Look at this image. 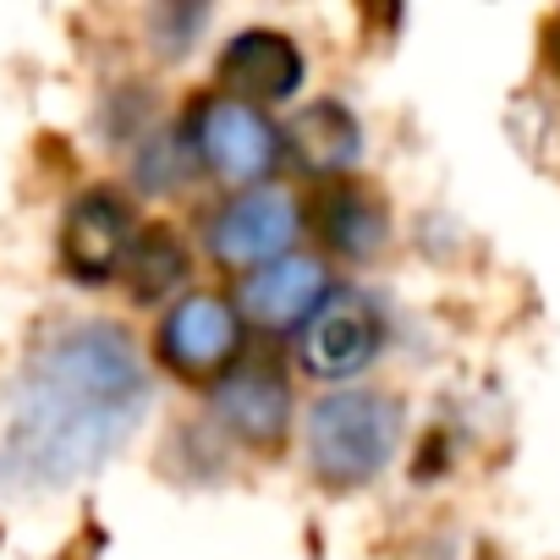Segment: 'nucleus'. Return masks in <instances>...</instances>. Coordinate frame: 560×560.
I'll return each mask as SVG.
<instances>
[{
	"mask_svg": "<svg viewBox=\"0 0 560 560\" xmlns=\"http://www.w3.org/2000/svg\"><path fill=\"white\" fill-rule=\"evenodd\" d=\"M325 236L336 253L347 258H363L385 242V209L363 192V187H336L325 198Z\"/></svg>",
	"mask_w": 560,
	"mask_h": 560,
	"instance_id": "ddd939ff",
	"label": "nucleus"
},
{
	"mask_svg": "<svg viewBox=\"0 0 560 560\" xmlns=\"http://www.w3.org/2000/svg\"><path fill=\"white\" fill-rule=\"evenodd\" d=\"M149 412V369L121 325L89 319L45 336L0 412V483L72 489L94 478Z\"/></svg>",
	"mask_w": 560,
	"mask_h": 560,
	"instance_id": "f257e3e1",
	"label": "nucleus"
},
{
	"mask_svg": "<svg viewBox=\"0 0 560 560\" xmlns=\"http://www.w3.org/2000/svg\"><path fill=\"white\" fill-rule=\"evenodd\" d=\"M138 236L132 225V203L110 187H89L72 209H67V225H61V258H67V275L89 280H110L121 269V253L127 242Z\"/></svg>",
	"mask_w": 560,
	"mask_h": 560,
	"instance_id": "423d86ee",
	"label": "nucleus"
},
{
	"mask_svg": "<svg viewBox=\"0 0 560 560\" xmlns=\"http://www.w3.org/2000/svg\"><path fill=\"white\" fill-rule=\"evenodd\" d=\"M209 412L247 445H275L292 423V385L275 363H236L214 380Z\"/></svg>",
	"mask_w": 560,
	"mask_h": 560,
	"instance_id": "0eeeda50",
	"label": "nucleus"
},
{
	"mask_svg": "<svg viewBox=\"0 0 560 560\" xmlns=\"http://www.w3.org/2000/svg\"><path fill=\"white\" fill-rule=\"evenodd\" d=\"M192 154L231 187H264V176L280 160V132L264 121L258 105H242V100L220 94V100L198 105Z\"/></svg>",
	"mask_w": 560,
	"mask_h": 560,
	"instance_id": "7ed1b4c3",
	"label": "nucleus"
},
{
	"mask_svg": "<svg viewBox=\"0 0 560 560\" xmlns=\"http://www.w3.org/2000/svg\"><path fill=\"white\" fill-rule=\"evenodd\" d=\"M303 78H308L303 50L287 34H275V28H247L220 56V83L242 105H253V100L258 105H287L303 89Z\"/></svg>",
	"mask_w": 560,
	"mask_h": 560,
	"instance_id": "6e6552de",
	"label": "nucleus"
},
{
	"mask_svg": "<svg viewBox=\"0 0 560 560\" xmlns=\"http://www.w3.org/2000/svg\"><path fill=\"white\" fill-rule=\"evenodd\" d=\"M192 138H182V132H154L143 149H138V160H132V176H138V187L143 192H171V187H182L187 176H192Z\"/></svg>",
	"mask_w": 560,
	"mask_h": 560,
	"instance_id": "4468645a",
	"label": "nucleus"
},
{
	"mask_svg": "<svg viewBox=\"0 0 560 560\" xmlns=\"http://www.w3.org/2000/svg\"><path fill=\"white\" fill-rule=\"evenodd\" d=\"M203 28V12L198 7H187V12H154V39H160V50L165 56H182L187 50V34H198Z\"/></svg>",
	"mask_w": 560,
	"mask_h": 560,
	"instance_id": "2eb2a0df",
	"label": "nucleus"
},
{
	"mask_svg": "<svg viewBox=\"0 0 560 560\" xmlns=\"http://www.w3.org/2000/svg\"><path fill=\"white\" fill-rule=\"evenodd\" d=\"M187 247H182V236L176 231H165V225H143L132 242H127V253H121V280H127V292H132V303H143V308H154V303H165L176 287H187Z\"/></svg>",
	"mask_w": 560,
	"mask_h": 560,
	"instance_id": "f8f14e48",
	"label": "nucleus"
},
{
	"mask_svg": "<svg viewBox=\"0 0 560 560\" xmlns=\"http://www.w3.org/2000/svg\"><path fill=\"white\" fill-rule=\"evenodd\" d=\"M330 298V275L319 258H275L242 280V314L264 330H303Z\"/></svg>",
	"mask_w": 560,
	"mask_h": 560,
	"instance_id": "9d476101",
	"label": "nucleus"
},
{
	"mask_svg": "<svg viewBox=\"0 0 560 560\" xmlns=\"http://www.w3.org/2000/svg\"><path fill=\"white\" fill-rule=\"evenodd\" d=\"M292 149L314 176H341L363 160V132L358 116L336 100H314L298 121H292Z\"/></svg>",
	"mask_w": 560,
	"mask_h": 560,
	"instance_id": "9b49d317",
	"label": "nucleus"
},
{
	"mask_svg": "<svg viewBox=\"0 0 560 560\" xmlns=\"http://www.w3.org/2000/svg\"><path fill=\"white\" fill-rule=\"evenodd\" d=\"M298 203H292V192L287 187H275V182H264V187H247V192H236L225 209H214L209 214V253L220 258V264H236V269H247V264H275V253L287 247L292 236H298Z\"/></svg>",
	"mask_w": 560,
	"mask_h": 560,
	"instance_id": "39448f33",
	"label": "nucleus"
},
{
	"mask_svg": "<svg viewBox=\"0 0 560 560\" xmlns=\"http://www.w3.org/2000/svg\"><path fill=\"white\" fill-rule=\"evenodd\" d=\"M380 347H385V314L363 292H330L298 336V358L319 380L363 374L380 358Z\"/></svg>",
	"mask_w": 560,
	"mask_h": 560,
	"instance_id": "20e7f679",
	"label": "nucleus"
},
{
	"mask_svg": "<svg viewBox=\"0 0 560 560\" xmlns=\"http://www.w3.org/2000/svg\"><path fill=\"white\" fill-rule=\"evenodd\" d=\"M242 347V314L225 303V298H187L165 314L160 325V352L171 369L182 374H214V369H231Z\"/></svg>",
	"mask_w": 560,
	"mask_h": 560,
	"instance_id": "1a4fd4ad",
	"label": "nucleus"
},
{
	"mask_svg": "<svg viewBox=\"0 0 560 560\" xmlns=\"http://www.w3.org/2000/svg\"><path fill=\"white\" fill-rule=\"evenodd\" d=\"M308 467L330 489H358L380 478L401 445V407L380 390H341L308 407L303 423Z\"/></svg>",
	"mask_w": 560,
	"mask_h": 560,
	"instance_id": "f03ea898",
	"label": "nucleus"
}]
</instances>
